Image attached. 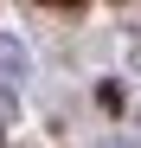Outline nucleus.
Masks as SVG:
<instances>
[{"instance_id":"nucleus-1","label":"nucleus","mask_w":141,"mask_h":148,"mask_svg":"<svg viewBox=\"0 0 141 148\" xmlns=\"http://www.w3.org/2000/svg\"><path fill=\"white\" fill-rule=\"evenodd\" d=\"M0 77H26V45L13 32H0Z\"/></svg>"},{"instance_id":"nucleus-2","label":"nucleus","mask_w":141,"mask_h":148,"mask_svg":"<svg viewBox=\"0 0 141 148\" xmlns=\"http://www.w3.org/2000/svg\"><path fill=\"white\" fill-rule=\"evenodd\" d=\"M7 122H13V97L0 90V129H7Z\"/></svg>"},{"instance_id":"nucleus-3","label":"nucleus","mask_w":141,"mask_h":148,"mask_svg":"<svg viewBox=\"0 0 141 148\" xmlns=\"http://www.w3.org/2000/svg\"><path fill=\"white\" fill-rule=\"evenodd\" d=\"M58 7H70V0H58Z\"/></svg>"},{"instance_id":"nucleus-4","label":"nucleus","mask_w":141,"mask_h":148,"mask_svg":"<svg viewBox=\"0 0 141 148\" xmlns=\"http://www.w3.org/2000/svg\"><path fill=\"white\" fill-rule=\"evenodd\" d=\"M115 148H128V142H115Z\"/></svg>"}]
</instances>
